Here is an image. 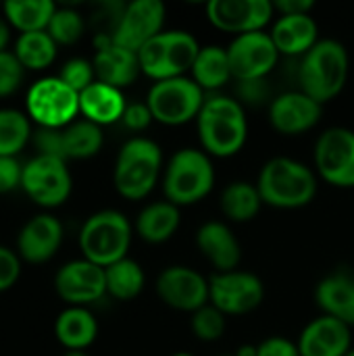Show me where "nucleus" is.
Here are the masks:
<instances>
[{"label":"nucleus","instance_id":"obj_34","mask_svg":"<svg viewBox=\"0 0 354 356\" xmlns=\"http://www.w3.org/2000/svg\"><path fill=\"white\" fill-rule=\"evenodd\" d=\"M31 138L29 119L13 108H0V156H17Z\"/></svg>","mask_w":354,"mask_h":356},{"label":"nucleus","instance_id":"obj_45","mask_svg":"<svg viewBox=\"0 0 354 356\" xmlns=\"http://www.w3.org/2000/svg\"><path fill=\"white\" fill-rule=\"evenodd\" d=\"M275 15H311L315 8L313 0H277L273 2Z\"/></svg>","mask_w":354,"mask_h":356},{"label":"nucleus","instance_id":"obj_41","mask_svg":"<svg viewBox=\"0 0 354 356\" xmlns=\"http://www.w3.org/2000/svg\"><path fill=\"white\" fill-rule=\"evenodd\" d=\"M21 275V261L15 252L0 246V292L13 288Z\"/></svg>","mask_w":354,"mask_h":356},{"label":"nucleus","instance_id":"obj_29","mask_svg":"<svg viewBox=\"0 0 354 356\" xmlns=\"http://www.w3.org/2000/svg\"><path fill=\"white\" fill-rule=\"evenodd\" d=\"M219 207H221V213L230 221L248 223L259 215V211L263 207V198L259 194L257 184L238 179V181H232L223 188L221 198H219Z\"/></svg>","mask_w":354,"mask_h":356},{"label":"nucleus","instance_id":"obj_25","mask_svg":"<svg viewBox=\"0 0 354 356\" xmlns=\"http://www.w3.org/2000/svg\"><path fill=\"white\" fill-rule=\"evenodd\" d=\"M125 108L127 102L123 90H117L102 81H94L88 90L79 94V113L86 117V121L98 127L121 121Z\"/></svg>","mask_w":354,"mask_h":356},{"label":"nucleus","instance_id":"obj_33","mask_svg":"<svg viewBox=\"0 0 354 356\" xmlns=\"http://www.w3.org/2000/svg\"><path fill=\"white\" fill-rule=\"evenodd\" d=\"M15 56L29 71H42L56 58V42L48 31L21 33L15 42Z\"/></svg>","mask_w":354,"mask_h":356},{"label":"nucleus","instance_id":"obj_37","mask_svg":"<svg viewBox=\"0 0 354 356\" xmlns=\"http://www.w3.org/2000/svg\"><path fill=\"white\" fill-rule=\"evenodd\" d=\"M71 90H75L77 94H81L83 90H88L94 81H96V73H94V65L92 60L86 58H71L63 65L61 75H58Z\"/></svg>","mask_w":354,"mask_h":356},{"label":"nucleus","instance_id":"obj_43","mask_svg":"<svg viewBox=\"0 0 354 356\" xmlns=\"http://www.w3.org/2000/svg\"><path fill=\"white\" fill-rule=\"evenodd\" d=\"M257 356H300L298 344L282 336H271L257 344Z\"/></svg>","mask_w":354,"mask_h":356},{"label":"nucleus","instance_id":"obj_47","mask_svg":"<svg viewBox=\"0 0 354 356\" xmlns=\"http://www.w3.org/2000/svg\"><path fill=\"white\" fill-rule=\"evenodd\" d=\"M234 356H257V346L244 344V346H240V348L236 350V355Z\"/></svg>","mask_w":354,"mask_h":356},{"label":"nucleus","instance_id":"obj_11","mask_svg":"<svg viewBox=\"0 0 354 356\" xmlns=\"http://www.w3.org/2000/svg\"><path fill=\"white\" fill-rule=\"evenodd\" d=\"M315 173L334 188H354V131L330 127L315 142Z\"/></svg>","mask_w":354,"mask_h":356},{"label":"nucleus","instance_id":"obj_50","mask_svg":"<svg viewBox=\"0 0 354 356\" xmlns=\"http://www.w3.org/2000/svg\"><path fill=\"white\" fill-rule=\"evenodd\" d=\"M346 356H354V348H353V350H351V353H348V355H346Z\"/></svg>","mask_w":354,"mask_h":356},{"label":"nucleus","instance_id":"obj_27","mask_svg":"<svg viewBox=\"0 0 354 356\" xmlns=\"http://www.w3.org/2000/svg\"><path fill=\"white\" fill-rule=\"evenodd\" d=\"M54 336L69 353H83L98 336V321L88 309L69 307L56 317Z\"/></svg>","mask_w":354,"mask_h":356},{"label":"nucleus","instance_id":"obj_31","mask_svg":"<svg viewBox=\"0 0 354 356\" xmlns=\"http://www.w3.org/2000/svg\"><path fill=\"white\" fill-rule=\"evenodd\" d=\"M104 144L102 127L90 121H73L71 125L63 127V154L65 161H83L92 159L100 152Z\"/></svg>","mask_w":354,"mask_h":356},{"label":"nucleus","instance_id":"obj_7","mask_svg":"<svg viewBox=\"0 0 354 356\" xmlns=\"http://www.w3.org/2000/svg\"><path fill=\"white\" fill-rule=\"evenodd\" d=\"M200 48L202 46L190 31L165 29L138 50L140 71L154 81L186 77L192 71Z\"/></svg>","mask_w":354,"mask_h":356},{"label":"nucleus","instance_id":"obj_13","mask_svg":"<svg viewBox=\"0 0 354 356\" xmlns=\"http://www.w3.org/2000/svg\"><path fill=\"white\" fill-rule=\"evenodd\" d=\"M227 56L236 81L265 79L280 60V52L267 29L234 38L227 46Z\"/></svg>","mask_w":354,"mask_h":356},{"label":"nucleus","instance_id":"obj_10","mask_svg":"<svg viewBox=\"0 0 354 356\" xmlns=\"http://www.w3.org/2000/svg\"><path fill=\"white\" fill-rule=\"evenodd\" d=\"M265 298V284L250 271L215 273L209 280V302L225 317H242L261 307Z\"/></svg>","mask_w":354,"mask_h":356},{"label":"nucleus","instance_id":"obj_3","mask_svg":"<svg viewBox=\"0 0 354 356\" xmlns=\"http://www.w3.org/2000/svg\"><path fill=\"white\" fill-rule=\"evenodd\" d=\"M351 73L348 50L342 42L319 40L303 58H298V90L319 104L334 100L346 86Z\"/></svg>","mask_w":354,"mask_h":356},{"label":"nucleus","instance_id":"obj_48","mask_svg":"<svg viewBox=\"0 0 354 356\" xmlns=\"http://www.w3.org/2000/svg\"><path fill=\"white\" fill-rule=\"evenodd\" d=\"M65 356H88L86 353H67Z\"/></svg>","mask_w":354,"mask_h":356},{"label":"nucleus","instance_id":"obj_24","mask_svg":"<svg viewBox=\"0 0 354 356\" xmlns=\"http://www.w3.org/2000/svg\"><path fill=\"white\" fill-rule=\"evenodd\" d=\"M94 73H96V81H102L106 86H113L117 90H123L127 86H131L140 71V63H138V54L117 46L115 42L102 46L96 50L94 54Z\"/></svg>","mask_w":354,"mask_h":356},{"label":"nucleus","instance_id":"obj_38","mask_svg":"<svg viewBox=\"0 0 354 356\" xmlns=\"http://www.w3.org/2000/svg\"><path fill=\"white\" fill-rule=\"evenodd\" d=\"M25 67L19 63L15 52H0V98L10 96L23 83Z\"/></svg>","mask_w":354,"mask_h":356},{"label":"nucleus","instance_id":"obj_8","mask_svg":"<svg viewBox=\"0 0 354 356\" xmlns=\"http://www.w3.org/2000/svg\"><path fill=\"white\" fill-rule=\"evenodd\" d=\"M204 100L207 92L190 75L154 81L146 96V104L154 121L171 127L196 121Z\"/></svg>","mask_w":354,"mask_h":356},{"label":"nucleus","instance_id":"obj_23","mask_svg":"<svg viewBox=\"0 0 354 356\" xmlns=\"http://www.w3.org/2000/svg\"><path fill=\"white\" fill-rule=\"evenodd\" d=\"M315 302L323 315L354 327V271L342 267L319 280Z\"/></svg>","mask_w":354,"mask_h":356},{"label":"nucleus","instance_id":"obj_4","mask_svg":"<svg viewBox=\"0 0 354 356\" xmlns=\"http://www.w3.org/2000/svg\"><path fill=\"white\" fill-rule=\"evenodd\" d=\"M163 150L144 136L127 140L115 161L113 184L125 200H144L163 177Z\"/></svg>","mask_w":354,"mask_h":356},{"label":"nucleus","instance_id":"obj_40","mask_svg":"<svg viewBox=\"0 0 354 356\" xmlns=\"http://www.w3.org/2000/svg\"><path fill=\"white\" fill-rule=\"evenodd\" d=\"M23 179V165L17 156H0V194H8L21 188Z\"/></svg>","mask_w":354,"mask_h":356},{"label":"nucleus","instance_id":"obj_20","mask_svg":"<svg viewBox=\"0 0 354 356\" xmlns=\"http://www.w3.org/2000/svg\"><path fill=\"white\" fill-rule=\"evenodd\" d=\"M196 248L215 267L217 273L236 271L242 261L240 242L232 227L223 221L202 223L196 232Z\"/></svg>","mask_w":354,"mask_h":356},{"label":"nucleus","instance_id":"obj_6","mask_svg":"<svg viewBox=\"0 0 354 356\" xmlns=\"http://www.w3.org/2000/svg\"><path fill=\"white\" fill-rule=\"evenodd\" d=\"M131 223L129 219L113 209L98 211L86 219L79 232V248L86 261L106 269L123 259L131 246Z\"/></svg>","mask_w":354,"mask_h":356},{"label":"nucleus","instance_id":"obj_44","mask_svg":"<svg viewBox=\"0 0 354 356\" xmlns=\"http://www.w3.org/2000/svg\"><path fill=\"white\" fill-rule=\"evenodd\" d=\"M240 83V102L246 100V102H255L259 104L261 100L267 98V83L265 79H259V81H238Z\"/></svg>","mask_w":354,"mask_h":356},{"label":"nucleus","instance_id":"obj_51","mask_svg":"<svg viewBox=\"0 0 354 356\" xmlns=\"http://www.w3.org/2000/svg\"><path fill=\"white\" fill-rule=\"evenodd\" d=\"M221 356H234V355H221Z\"/></svg>","mask_w":354,"mask_h":356},{"label":"nucleus","instance_id":"obj_42","mask_svg":"<svg viewBox=\"0 0 354 356\" xmlns=\"http://www.w3.org/2000/svg\"><path fill=\"white\" fill-rule=\"evenodd\" d=\"M154 121L150 108L146 102H134V104H127L125 113H123V119L121 123L131 129V131H144L150 127V123Z\"/></svg>","mask_w":354,"mask_h":356},{"label":"nucleus","instance_id":"obj_28","mask_svg":"<svg viewBox=\"0 0 354 356\" xmlns=\"http://www.w3.org/2000/svg\"><path fill=\"white\" fill-rule=\"evenodd\" d=\"M190 77L204 92H217V90L225 88L234 79L230 56H227V48L217 46V44L202 46L198 56H196V60H194Z\"/></svg>","mask_w":354,"mask_h":356},{"label":"nucleus","instance_id":"obj_22","mask_svg":"<svg viewBox=\"0 0 354 356\" xmlns=\"http://www.w3.org/2000/svg\"><path fill=\"white\" fill-rule=\"evenodd\" d=\"M269 35L280 56L303 58L319 42V25L311 15H277Z\"/></svg>","mask_w":354,"mask_h":356},{"label":"nucleus","instance_id":"obj_12","mask_svg":"<svg viewBox=\"0 0 354 356\" xmlns=\"http://www.w3.org/2000/svg\"><path fill=\"white\" fill-rule=\"evenodd\" d=\"M21 188L35 204L44 209L61 207L67 202L73 188L67 161L42 154L33 156L27 165H23Z\"/></svg>","mask_w":354,"mask_h":356},{"label":"nucleus","instance_id":"obj_26","mask_svg":"<svg viewBox=\"0 0 354 356\" xmlns=\"http://www.w3.org/2000/svg\"><path fill=\"white\" fill-rule=\"evenodd\" d=\"M182 223L179 207L169 200L146 204L136 219V234L148 244H163L175 236Z\"/></svg>","mask_w":354,"mask_h":356},{"label":"nucleus","instance_id":"obj_35","mask_svg":"<svg viewBox=\"0 0 354 356\" xmlns=\"http://www.w3.org/2000/svg\"><path fill=\"white\" fill-rule=\"evenodd\" d=\"M50 33V38L56 42V46H71L75 44L83 31H86V19L81 17L79 10L75 8H69V6H63V8H56L52 19H50V25L46 29Z\"/></svg>","mask_w":354,"mask_h":356},{"label":"nucleus","instance_id":"obj_16","mask_svg":"<svg viewBox=\"0 0 354 356\" xmlns=\"http://www.w3.org/2000/svg\"><path fill=\"white\" fill-rule=\"evenodd\" d=\"M165 17L167 8L161 0H134L125 4L113 42L138 54L144 44L165 31Z\"/></svg>","mask_w":354,"mask_h":356},{"label":"nucleus","instance_id":"obj_19","mask_svg":"<svg viewBox=\"0 0 354 356\" xmlns=\"http://www.w3.org/2000/svg\"><path fill=\"white\" fill-rule=\"evenodd\" d=\"M296 344L300 356H346L353 350V334L346 323L321 315L305 325Z\"/></svg>","mask_w":354,"mask_h":356},{"label":"nucleus","instance_id":"obj_30","mask_svg":"<svg viewBox=\"0 0 354 356\" xmlns=\"http://www.w3.org/2000/svg\"><path fill=\"white\" fill-rule=\"evenodd\" d=\"M54 10L56 4L50 0H6L2 4L4 19L21 33L46 31Z\"/></svg>","mask_w":354,"mask_h":356},{"label":"nucleus","instance_id":"obj_14","mask_svg":"<svg viewBox=\"0 0 354 356\" xmlns=\"http://www.w3.org/2000/svg\"><path fill=\"white\" fill-rule=\"evenodd\" d=\"M207 19L215 29L238 38L265 31L275 21V8L269 0H211L207 4Z\"/></svg>","mask_w":354,"mask_h":356},{"label":"nucleus","instance_id":"obj_49","mask_svg":"<svg viewBox=\"0 0 354 356\" xmlns=\"http://www.w3.org/2000/svg\"><path fill=\"white\" fill-rule=\"evenodd\" d=\"M171 356H194V355H190V353H175V355H171Z\"/></svg>","mask_w":354,"mask_h":356},{"label":"nucleus","instance_id":"obj_32","mask_svg":"<svg viewBox=\"0 0 354 356\" xmlns=\"http://www.w3.org/2000/svg\"><path fill=\"white\" fill-rule=\"evenodd\" d=\"M104 275H106V294L121 302L138 298L146 284L144 269L134 259H123L106 267Z\"/></svg>","mask_w":354,"mask_h":356},{"label":"nucleus","instance_id":"obj_9","mask_svg":"<svg viewBox=\"0 0 354 356\" xmlns=\"http://www.w3.org/2000/svg\"><path fill=\"white\" fill-rule=\"evenodd\" d=\"M79 113V94L61 77L38 79L27 92V115L40 125L63 129L75 121Z\"/></svg>","mask_w":354,"mask_h":356},{"label":"nucleus","instance_id":"obj_21","mask_svg":"<svg viewBox=\"0 0 354 356\" xmlns=\"http://www.w3.org/2000/svg\"><path fill=\"white\" fill-rule=\"evenodd\" d=\"M63 244V225L52 215H35L29 219L19 238L17 248L23 261L40 265L50 261Z\"/></svg>","mask_w":354,"mask_h":356},{"label":"nucleus","instance_id":"obj_18","mask_svg":"<svg viewBox=\"0 0 354 356\" xmlns=\"http://www.w3.org/2000/svg\"><path fill=\"white\" fill-rule=\"evenodd\" d=\"M56 294L71 307H86L100 300L106 294L104 269L79 259L63 265L54 277Z\"/></svg>","mask_w":354,"mask_h":356},{"label":"nucleus","instance_id":"obj_1","mask_svg":"<svg viewBox=\"0 0 354 356\" xmlns=\"http://www.w3.org/2000/svg\"><path fill=\"white\" fill-rule=\"evenodd\" d=\"M202 150L215 159L236 156L248 140V119L244 104L225 94L207 96L196 119Z\"/></svg>","mask_w":354,"mask_h":356},{"label":"nucleus","instance_id":"obj_5","mask_svg":"<svg viewBox=\"0 0 354 356\" xmlns=\"http://www.w3.org/2000/svg\"><path fill=\"white\" fill-rule=\"evenodd\" d=\"M163 194L175 207H192L215 188V165L202 148H179L163 171Z\"/></svg>","mask_w":354,"mask_h":356},{"label":"nucleus","instance_id":"obj_36","mask_svg":"<svg viewBox=\"0 0 354 356\" xmlns=\"http://www.w3.org/2000/svg\"><path fill=\"white\" fill-rule=\"evenodd\" d=\"M190 327L200 342H217L225 334V315L209 302L207 307L192 313Z\"/></svg>","mask_w":354,"mask_h":356},{"label":"nucleus","instance_id":"obj_17","mask_svg":"<svg viewBox=\"0 0 354 356\" xmlns=\"http://www.w3.org/2000/svg\"><path fill=\"white\" fill-rule=\"evenodd\" d=\"M323 115V104L303 90L284 92L269 102V123L282 136H300L311 131Z\"/></svg>","mask_w":354,"mask_h":356},{"label":"nucleus","instance_id":"obj_15","mask_svg":"<svg viewBox=\"0 0 354 356\" xmlns=\"http://www.w3.org/2000/svg\"><path fill=\"white\" fill-rule=\"evenodd\" d=\"M154 288L163 305L182 313L192 315L209 305V280L200 271L186 265L163 269L156 277Z\"/></svg>","mask_w":354,"mask_h":356},{"label":"nucleus","instance_id":"obj_2","mask_svg":"<svg viewBox=\"0 0 354 356\" xmlns=\"http://www.w3.org/2000/svg\"><path fill=\"white\" fill-rule=\"evenodd\" d=\"M257 188L263 204L292 211L315 200L319 179L309 165L290 156H273L261 167Z\"/></svg>","mask_w":354,"mask_h":356},{"label":"nucleus","instance_id":"obj_39","mask_svg":"<svg viewBox=\"0 0 354 356\" xmlns=\"http://www.w3.org/2000/svg\"><path fill=\"white\" fill-rule=\"evenodd\" d=\"M33 144L38 154L42 156H54L65 161L63 154V129H50V127H38L33 134Z\"/></svg>","mask_w":354,"mask_h":356},{"label":"nucleus","instance_id":"obj_46","mask_svg":"<svg viewBox=\"0 0 354 356\" xmlns=\"http://www.w3.org/2000/svg\"><path fill=\"white\" fill-rule=\"evenodd\" d=\"M8 42H10V25L4 17H0V52H6Z\"/></svg>","mask_w":354,"mask_h":356}]
</instances>
